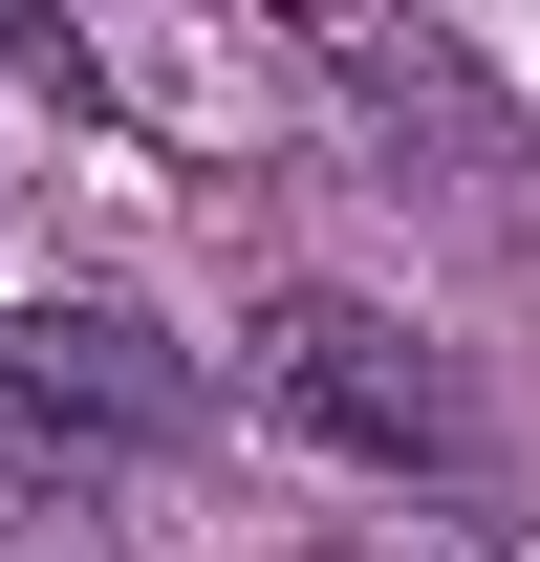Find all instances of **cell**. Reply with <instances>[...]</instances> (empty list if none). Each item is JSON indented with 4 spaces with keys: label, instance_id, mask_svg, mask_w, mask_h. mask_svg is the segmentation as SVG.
Returning <instances> with one entry per match:
<instances>
[{
    "label": "cell",
    "instance_id": "6da1fadb",
    "mask_svg": "<svg viewBox=\"0 0 540 562\" xmlns=\"http://www.w3.org/2000/svg\"><path fill=\"white\" fill-rule=\"evenodd\" d=\"M238 390H260L303 454H346V476H454L475 454L454 347H432L410 303H368V281H281L260 325H238Z\"/></svg>",
    "mask_w": 540,
    "mask_h": 562
},
{
    "label": "cell",
    "instance_id": "7a4b0ae2",
    "mask_svg": "<svg viewBox=\"0 0 540 562\" xmlns=\"http://www.w3.org/2000/svg\"><path fill=\"white\" fill-rule=\"evenodd\" d=\"M173 432H195V368L131 303H22L0 325V476H131Z\"/></svg>",
    "mask_w": 540,
    "mask_h": 562
},
{
    "label": "cell",
    "instance_id": "3957f363",
    "mask_svg": "<svg viewBox=\"0 0 540 562\" xmlns=\"http://www.w3.org/2000/svg\"><path fill=\"white\" fill-rule=\"evenodd\" d=\"M303 66H325L390 151H454V173H497V151H519V109H497V66H475L454 22H368V0H325V22H303Z\"/></svg>",
    "mask_w": 540,
    "mask_h": 562
}]
</instances>
